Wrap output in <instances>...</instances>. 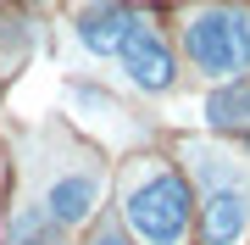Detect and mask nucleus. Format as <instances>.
<instances>
[{
    "label": "nucleus",
    "instance_id": "f257e3e1",
    "mask_svg": "<svg viewBox=\"0 0 250 245\" xmlns=\"http://www.w3.org/2000/svg\"><path fill=\"white\" fill-rule=\"evenodd\" d=\"M123 218L145 245H184L189 234V190L178 173L167 167H145L128 178L123 190Z\"/></svg>",
    "mask_w": 250,
    "mask_h": 245
},
{
    "label": "nucleus",
    "instance_id": "f03ea898",
    "mask_svg": "<svg viewBox=\"0 0 250 245\" xmlns=\"http://www.w3.org/2000/svg\"><path fill=\"white\" fill-rule=\"evenodd\" d=\"M184 50L206 78L250 73V17L233 6H200L184 22Z\"/></svg>",
    "mask_w": 250,
    "mask_h": 245
},
{
    "label": "nucleus",
    "instance_id": "7ed1b4c3",
    "mask_svg": "<svg viewBox=\"0 0 250 245\" xmlns=\"http://www.w3.org/2000/svg\"><path fill=\"white\" fill-rule=\"evenodd\" d=\"M123 67H128V78L139 84L145 95H167L172 89V78H178V67H172V50L161 45V34H150V28H134V34L123 39Z\"/></svg>",
    "mask_w": 250,
    "mask_h": 245
},
{
    "label": "nucleus",
    "instance_id": "20e7f679",
    "mask_svg": "<svg viewBox=\"0 0 250 245\" xmlns=\"http://www.w3.org/2000/svg\"><path fill=\"white\" fill-rule=\"evenodd\" d=\"M200 234H206V245H239V240L250 234V190H228V184H217V190L206 195Z\"/></svg>",
    "mask_w": 250,
    "mask_h": 245
},
{
    "label": "nucleus",
    "instance_id": "39448f33",
    "mask_svg": "<svg viewBox=\"0 0 250 245\" xmlns=\"http://www.w3.org/2000/svg\"><path fill=\"white\" fill-rule=\"evenodd\" d=\"M95 206H100V178L95 173H62L45 190V218L56 228H78Z\"/></svg>",
    "mask_w": 250,
    "mask_h": 245
},
{
    "label": "nucleus",
    "instance_id": "423d86ee",
    "mask_svg": "<svg viewBox=\"0 0 250 245\" xmlns=\"http://www.w3.org/2000/svg\"><path fill=\"white\" fill-rule=\"evenodd\" d=\"M134 28H139L134 11H123V6H95V11L78 17V45L89 50V56H117Z\"/></svg>",
    "mask_w": 250,
    "mask_h": 245
},
{
    "label": "nucleus",
    "instance_id": "0eeeda50",
    "mask_svg": "<svg viewBox=\"0 0 250 245\" xmlns=\"http://www.w3.org/2000/svg\"><path fill=\"white\" fill-rule=\"evenodd\" d=\"M206 123L211 128H250V78H233L206 100Z\"/></svg>",
    "mask_w": 250,
    "mask_h": 245
},
{
    "label": "nucleus",
    "instance_id": "6e6552de",
    "mask_svg": "<svg viewBox=\"0 0 250 245\" xmlns=\"http://www.w3.org/2000/svg\"><path fill=\"white\" fill-rule=\"evenodd\" d=\"M11 245H62V228L45 218V206H22L11 218Z\"/></svg>",
    "mask_w": 250,
    "mask_h": 245
},
{
    "label": "nucleus",
    "instance_id": "1a4fd4ad",
    "mask_svg": "<svg viewBox=\"0 0 250 245\" xmlns=\"http://www.w3.org/2000/svg\"><path fill=\"white\" fill-rule=\"evenodd\" d=\"M95 245H128V234H117V228H100V234H95Z\"/></svg>",
    "mask_w": 250,
    "mask_h": 245
}]
</instances>
